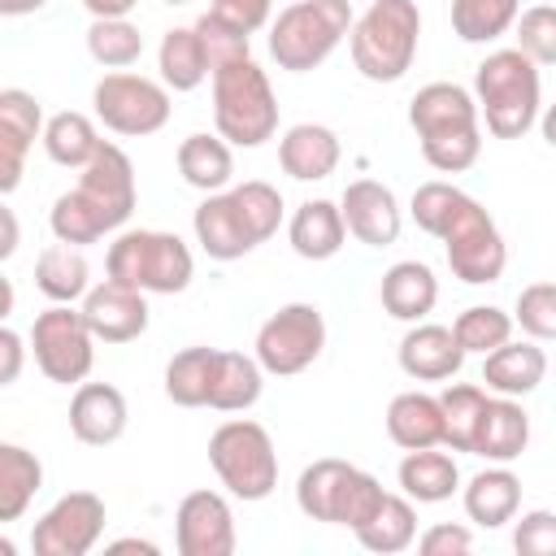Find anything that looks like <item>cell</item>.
<instances>
[{
    "label": "cell",
    "mask_w": 556,
    "mask_h": 556,
    "mask_svg": "<svg viewBox=\"0 0 556 556\" xmlns=\"http://www.w3.org/2000/svg\"><path fill=\"white\" fill-rule=\"evenodd\" d=\"M408 213L426 235H434L443 243L452 278H460L469 287L500 282V274L508 265V248H504L495 217L473 195H465L456 182L430 178L413 191Z\"/></svg>",
    "instance_id": "obj_1"
},
{
    "label": "cell",
    "mask_w": 556,
    "mask_h": 556,
    "mask_svg": "<svg viewBox=\"0 0 556 556\" xmlns=\"http://www.w3.org/2000/svg\"><path fill=\"white\" fill-rule=\"evenodd\" d=\"M135 213V165L117 143H104L83 169L70 191L52 200L48 226L61 243L87 248L113 230H122Z\"/></svg>",
    "instance_id": "obj_2"
},
{
    "label": "cell",
    "mask_w": 556,
    "mask_h": 556,
    "mask_svg": "<svg viewBox=\"0 0 556 556\" xmlns=\"http://www.w3.org/2000/svg\"><path fill=\"white\" fill-rule=\"evenodd\" d=\"M408 126L417 130L426 165L439 174H460L482 152V113L460 83H426L408 100Z\"/></svg>",
    "instance_id": "obj_3"
},
{
    "label": "cell",
    "mask_w": 556,
    "mask_h": 556,
    "mask_svg": "<svg viewBox=\"0 0 556 556\" xmlns=\"http://www.w3.org/2000/svg\"><path fill=\"white\" fill-rule=\"evenodd\" d=\"M473 100L495 139H521L543 113L539 65L521 48H495L473 70Z\"/></svg>",
    "instance_id": "obj_4"
},
{
    "label": "cell",
    "mask_w": 556,
    "mask_h": 556,
    "mask_svg": "<svg viewBox=\"0 0 556 556\" xmlns=\"http://www.w3.org/2000/svg\"><path fill=\"white\" fill-rule=\"evenodd\" d=\"M213 126L230 148H261L278 130V96L269 74L252 61H226L213 70Z\"/></svg>",
    "instance_id": "obj_5"
},
{
    "label": "cell",
    "mask_w": 556,
    "mask_h": 556,
    "mask_svg": "<svg viewBox=\"0 0 556 556\" xmlns=\"http://www.w3.org/2000/svg\"><path fill=\"white\" fill-rule=\"evenodd\" d=\"M421 39V9L417 0H374L348 35L352 65L369 83H400L413 70Z\"/></svg>",
    "instance_id": "obj_6"
},
{
    "label": "cell",
    "mask_w": 556,
    "mask_h": 556,
    "mask_svg": "<svg viewBox=\"0 0 556 556\" xmlns=\"http://www.w3.org/2000/svg\"><path fill=\"white\" fill-rule=\"evenodd\" d=\"M382 500H387L382 482L339 456H321V460L304 465L295 478V504L308 521L361 530L378 513Z\"/></svg>",
    "instance_id": "obj_7"
},
{
    "label": "cell",
    "mask_w": 556,
    "mask_h": 556,
    "mask_svg": "<svg viewBox=\"0 0 556 556\" xmlns=\"http://www.w3.org/2000/svg\"><path fill=\"white\" fill-rule=\"evenodd\" d=\"M352 0H295L269 22V56L278 70L308 74L352 35Z\"/></svg>",
    "instance_id": "obj_8"
},
{
    "label": "cell",
    "mask_w": 556,
    "mask_h": 556,
    "mask_svg": "<svg viewBox=\"0 0 556 556\" xmlns=\"http://www.w3.org/2000/svg\"><path fill=\"white\" fill-rule=\"evenodd\" d=\"M104 269L148 295H178L191 287L195 261L174 230H122L104 252Z\"/></svg>",
    "instance_id": "obj_9"
},
{
    "label": "cell",
    "mask_w": 556,
    "mask_h": 556,
    "mask_svg": "<svg viewBox=\"0 0 556 556\" xmlns=\"http://www.w3.org/2000/svg\"><path fill=\"white\" fill-rule=\"evenodd\" d=\"M208 465L235 500H269L278 486V452L261 421L230 417L208 434Z\"/></svg>",
    "instance_id": "obj_10"
},
{
    "label": "cell",
    "mask_w": 556,
    "mask_h": 556,
    "mask_svg": "<svg viewBox=\"0 0 556 556\" xmlns=\"http://www.w3.org/2000/svg\"><path fill=\"white\" fill-rule=\"evenodd\" d=\"M30 352H35V365L48 382L78 387L96 365V330L87 326L83 308L52 304L30 326Z\"/></svg>",
    "instance_id": "obj_11"
},
{
    "label": "cell",
    "mask_w": 556,
    "mask_h": 556,
    "mask_svg": "<svg viewBox=\"0 0 556 556\" xmlns=\"http://www.w3.org/2000/svg\"><path fill=\"white\" fill-rule=\"evenodd\" d=\"M91 104H96V117H100L104 130L130 135V139L156 135L169 122V109H174L165 83L143 78V74H130V70L104 74L96 83V91H91Z\"/></svg>",
    "instance_id": "obj_12"
},
{
    "label": "cell",
    "mask_w": 556,
    "mask_h": 556,
    "mask_svg": "<svg viewBox=\"0 0 556 556\" xmlns=\"http://www.w3.org/2000/svg\"><path fill=\"white\" fill-rule=\"evenodd\" d=\"M326 348V317L317 304H282L278 313H269L256 330V361L265 365V374L274 378H291V374H304Z\"/></svg>",
    "instance_id": "obj_13"
},
{
    "label": "cell",
    "mask_w": 556,
    "mask_h": 556,
    "mask_svg": "<svg viewBox=\"0 0 556 556\" xmlns=\"http://www.w3.org/2000/svg\"><path fill=\"white\" fill-rule=\"evenodd\" d=\"M104 500L96 491H65L30 530L35 556H87L104 534Z\"/></svg>",
    "instance_id": "obj_14"
},
{
    "label": "cell",
    "mask_w": 556,
    "mask_h": 556,
    "mask_svg": "<svg viewBox=\"0 0 556 556\" xmlns=\"http://www.w3.org/2000/svg\"><path fill=\"white\" fill-rule=\"evenodd\" d=\"M174 543L182 556H230L235 513L222 491H187L174 508Z\"/></svg>",
    "instance_id": "obj_15"
},
{
    "label": "cell",
    "mask_w": 556,
    "mask_h": 556,
    "mask_svg": "<svg viewBox=\"0 0 556 556\" xmlns=\"http://www.w3.org/2000/svg\"><path fill=\"white\" fill-rule=\"evenodd\" d=\"M339 208H343V222H348V235L361 239L365 248H391L404 230V213H400V200L387 182L378 178H356L343 187L339 195Z\"/></svg>",
    "instance_id": "obj_16"
},
{
    "label": "cell",
    "mask_w": 556,
    "mask_h": 556,
    "mask_svg": "<svg viewBox=\"0 0 556 556\" xmlns=\"http://www.w3.org/2000/svg\"><path fill=\"white\" fill-rule=\"evenodd\" d=\"M78 308H83L87 326L96 330V339H104V343H130L148 330V291L117 282V278L96 282Z\"/></svg>",
    "instance_id": "obj_17"
},
{
    "label": "cell",
    "mask_w": 556,
    "mask_h": 556,
    "mask_svg": "<svg viewBox=\"0 0 556 556\" xmlns=\"http://www.w3.org/2000/svg\"><path fill=\"white\" fill-rule=\"evenodd\" d=\"M43 139V109L30 91L4 87L0 91V191L9 195L22 182L30 143Z\"/></svg>",
    "instance_id": "obj_18"
},
{
    "label": "cell",
    "mask_w": 556,
    "mask_h": 556,
    "mask_svg": "<svg viewBox=\"0 0 556 556\" xmlns=\"http://www.w3.org/2000/svg\"><path fill=\"white\" fill-rule=\"evenodd\" d=\"M400 356V369L417 382H443V378H456L460 365H465V348L456 343L452 326H439V321H413L395 348Z\"/></svg>",
    "instance_id": "obj_19"
},
{
    "label": "cell",
    "mask_w": 556,
    "mask_h": 556,
    "mask_svg": "<svg viewBox=\"0 0 556 556\" xmlns=\"http://www.w3.org/2000/svg\"><path fill=\"white\" fill-rule=\"evenodd\" d=\"M130 408L113 382H78L70 400V434L87 447H109L126 434Z\"/></svg>",
    "instance_id": "obj_20"
},
{
    "label": "cell",
    "mask_w": 556,
    "mask_h": 556,
    "mask_svg": "<svg viewBox=\"0 0 556 556\" xmlns=\"http://www.w3.org/2000/svg\"><path fill=\"white\" fill-rule=\"evenodd\" d=\"M191 230H195V243L204 248V256H213V261H239L252 248H261L252 239V230H248V222H243V213H239L230 191L204 195L195 204V213H191Z\"/></svg>",
    "instance_id": "obj_21"
},
{
    "label": "cell",
    "mask_w": 556,
    "mask_h": 556,
    "mask_svg": "<svg viewBox=\"0 0 556 556\" xmlns=\"http://www.w3.org/2000/svg\"><path fill=\"white\" fill-rule=\"evenodd\" d=\"M339 156H343V143L321 122H295L278 139V165L295 182H321V178H330L339 169Z\"/></svg>",
    "instance_id": "obj_22"
},
{
    "label": "cell",
    "mask_w": 556,
    "mask_h": 556,
    "mask_svg": "<svg viewBox=\"0 0 556 556\" xmlns=\"http://www.w3.org/2000/svg\"><path fill=\"white\" fill-rule=\"evenodd\" d=\"M543 374H547V356H543L539 339H508V343H500L495 352L482 356V382H486L491 395L521 400V395L539 391Z\"/></svg>",
    "instance_id": "obj_23"
},
{
    "label": "cell",
    "mask_w": 556,
    "mask_h": 556,
    "mask_svg": "<svg viewBox=\"0 0 556 556\" xmlns=\"http://www.w3.org/2000/svg\"><path fill=\"white\" fill-rule=\"evenodd\" d=\"M460 500H465V517H469L473 526L500 530V526H508V521L517 517V508H521V478H517L508 465H486V469H478V473L465 482Z\"/></svg>",
    "instance_id": "obj_24"
},
{
    "label": "cell",
    "mask_w": 556,
    "mask_h": 556,
    "mask_svg": "<svg viewBox=\"0 0 556 556\" xmlns=\"http://www.w3.org/2000/svg\"><path fill=\"white\" fill-rule=\"evenodd\" d=\"M378 300L395 321H426V313L439 304V278L426 261H395L378 282Z\"/></svg>",
    "instance_id": "obj_25"
},
{
    "label": "cell",
    "mask_w": 556,
    "mask_h": 556,
    "mask_svg": "<svg viewBox=\"0 0 556 556\" xmlns=\"http://www.w3.org/2000/svg\"><path fill=\"white\" fill-rule=\"evenodd\" d=\"M287 239H291V252L304 256V261H330L343 239H348V222H343V208L334 200H304L291 222H287Z\"/></svg>",
    "instance_id": "obj_26"
},
{
    "label": "cell",
    "mask_w": 556,
    "mask_h": 556,
    "mask_svg": "<svg viewBox=\"0 0 556 556\" xmlns=\"http://www.w3.org/2000/svg\"><path fill=\"white\" fill-rule=\"evenodd\" d=\"M526 443H530V413L513 395H491L486 417L478 426L473 456H482L491 465H513L526 452Z\"/></svg>",
    "instance_id": "obj_27"
},
{
    "label": "cell",
    "mask_w": 556,
    "mask_h": 556,
    "mask_svg": "<svg viewBox=\"0 0 556 556\" xmlns=\"http://www.w3.org/2000/svg\"><path fill=\"white\" fill-rule=\"evenodd\" d=\"M261 391H265V365L256 361V352L243 356V352L217 348L213 378H208V408H217V413H243V408H252L261 400Z\"/></svg>",
    "instance_id": "obj_28"
},
{
    "label": "cell",
    "mask_w": 556,
    "mask_h": 556,
    "mask_svg": "<svg viewBox=\"0 0 556 556\" xmlns=\"http://www.w3.org/2000/svg\"><path fill=\"white\" fill-rule=\"evenodd\" d=\"M387 434L395 447L417 452V447H443V404L439 395L426 391H400L387 404Z\"/></svg>",
    "instance_id": "obj_29"
},
{
    "label": "cell",
    "mask_w": 556,
    "mask_h": 556,
    "mask_svg": "<svg viewBox=\"0 0 556 556\" xmlns=\"http://www.w3.org/2000/svg\"><path fill=\"white\" fill-rule=\"evenodd\" d=\"M395 482L400 491L413 500V504H443L456 495L460 486V469L447 452L439 447H417V452H404L400 469H395Z\"/></svg>",
    "instance_id": "obj_30"
},
{
    "label": "cell",
    "mask_w": 556,
    "mask_h": 556,
    "mask_svg": "<svg viewBox=\"0 0 556 556\" xmlns=\"http://www.w3.org/2000/svg\"><path fill=\"white\" fill-rule=\"evenodd\" d=\"M178 174H182L187 187H195L204 195L226 191L230 178H235V152H230V143L222 135L195 130V135H187L178 143Z\"/></svg>",
    "instance_id": "obj_31"
},
{
    "label": "cell",
    "mask_w": 556,
    "mask_h": 556,
    "mask_svg": "<svg viewBox=\"0 0 556 556\" xmlns=\"http://www.w3.org/2000/svg\"><path fill=\"white\" fill-rule=\"evenodd\" d=\"M35 287L52 300V304H74L91 291V265L83 256V248L74 243H48L35 261Z\"/></svg>",
    "instance_id": "obj_32"
},
{
    "label": "cell",
    "mask_w": 556,
    "mask_h": 556,
    "mask_svg": "<svg viewBox=\"0 0 556 556\" xmlns=\"http://www.w3.org/2000/svg\"><path fill=\"white\" fill-rule=\"evenodd\" d=\"M156 70H161V83L169 91H195L213 74L204 43H200V30L195 26H169L161 35V48H156Z\"/></svg>",
    "instance_id": "obj_33"
},
{
    "label": "cell",
    "mask_w": 556,
    "mask_h": 556,
    "mask_svg": "<svg viewBox=\"0 0 556 556\" xmlns=\"http://www.w3.org/2000/svg\"><path fill=\"white\" fill-rule=\"evenodd\" d=\"M39 143H43L48 161L61 165V169H83V165L104 148L96 122H91L87 113H74V109L52 113V117L43 122V139H39Z\"/></svg>",
    "instance_id": "obj_34"
},
{
    "label": "cell",
    "mask_w": 556,
    "mask_h": 556,
    "mask_svg": "<svg viewBox=\"0 0 556 556\" xmlns=\"http://www.w3.org/2000/svg\"><path fill=\"white\" fill-rule=\"evenodd\" d=\"M352 534L361 539V547H369L378 556H395V552H404V547L417 543V508H413V500L404 491L400 495L387 491V500L378 504V513L361 530H352Z\"/></svg>",
    "instance_id": "obj_35"
},
{
    "label": "cell",
    "mask_w": 556,
    "mask_h": 556,
    "mask_svg": "<svg viewBox=\"0 0 556 556\" xmlns=\"http://www.w3.org/2000/svg\"><path fill=\"white\" fill-rule=\"evenodd\" d=\"M43 486V465L35 452H26L22 443H0V521H17L35 491Z\"/></svg>",
    "instance_id": "obj_36"
},
{
    "label": "cell",
    "mask_w": 556,
    "mask_h": 556,
    "mask_svg": "<svg viewBox=\"0 0 556 556\" xmlns=\"http://www.w3.org/2000/svg\"><path fill=\"white\" fill-rule=\"evenodd\" d=\"M486 387L478 382H452L443 387L439 404H443V447L452 452H473L478 443V426L486 417Z\"/></svg>",
    "instance_id": "obj_37"
},
{
    "label": "cell",
    "mask_w": 556,
    "mask_h": 556,
    "mask_svg": "<svg viewBox=\"0 0 556 556\" xmlns=\"http://www.w3.org/2000/svg\"><path fill=\"white\" fill-rule=\"evenodd\" d=\"M213 356L217 348H182L165 365V395L178 408H208V378H213Z\"/></svg>",
    "instance_id": "obj_38"
},
{
    "label": "cell",
    "mask_w": 556,
    "mask_h": 556,
    "mask_svg": "<svg viewBox=\"0 0 556 556\" xmlns=\"http://www.w3.org/2000/svg\"><path fill=\"white\" fill-rule=\"evenodd\" d=\"M521 0H452V30L465 43H495L517 26Z\"/></svg>",
    "instance_id": "obj_39"
},
{
    "label": "cell",
    "mask_w": 556,
    "mask_h": 556,
    "mask_svg": "<svg viewBox=\"0 0 556 556\" xmlns=\"http://www.w3.org/2000/svg\"><path fill=\"white\" fill-rule=\"evenodd\" d=\"M87 52L104 70H126L143 56V35L130 17H91L87 26Z\"/></svg>",
    "instance_id": "obj_40"
},
{
    "label": "cell",
    "mask_w": 556,
    "mask_h": 556,
    "mask_svg": "<svg viewBox=\"0 0 556 556\" xmlns=\"http://www.w3.org/2000/svg\"><path fill=\"white\" fill-rule=\"evenodd\" d=\"M513 330H517L513 313H504V308H495V304H469V308L452 321L456 343H460L465 352H482V356L495 352L500 343H508Z\"/></svg>",
    "instance_id": "obj_41"
},
{
    "label": "cell",
    "mask_w": 556,
    "mask_h": 556,
    "mask_svg": "<svg viewBox=\"0 0 556 556\" xmlns=\"http://www.w3.org/2000/svg\"><path fill=\"white\" fill-rule=\"evenodd\" d=\"M230 195H235V204H239V213H243V222H248V230H252L256 243H265L269 235H278V226H282V191L274 182L248 178V182L230 187Z\"/></svg>",
    "instance_id": "obj_42"
},
{
    "label": "cell",
    "mask_w": 556,
    "mask_h": 556,
    "mask_svg": "<svg viewBox=\"0 0 556 556\" xmlns=\"http://www.w3.org/2000/svg\"><path fill=\"white\" fill-rule=\"evenodd\" d=\"M513 48H521L534 65H556V4H530L517 13Z\"/></svg>",
    "instance_id": "obj_43"
},
{
    "label": "cell",
    "mask_w": 556,
    "mask_h": 556,
    "mask_svg": "<svg viewBox=\"0 0 556 556\" xmlns=\"http://www.w3.org/2000/svg\"><path fill=\"white\" fill-rule=\"evenodd\" d=\"M513 321L521 326L526 339H556V282H530L521 287L517 304H513Z\"/></svg>",
    "instance_id": "obj_44"
},
{
    "label": "cell",
    "mask_w": 556,
    "mask_h": 556,
    "mask_svg": "<svg viewBox=\"0 0 556 556\" xmlns=\"http://www.w3.org/2000/svg\"><path fill=\"white\" fill-rule=\"evenodd\" d=\"M195 30H200V43H204V56H208V70H217V65H226V61H239V56H252V35H243V30H235L230 22H222L217 13H200L195 22H191ZM213 78V74H208Z\"/></svg>",
    "instance_id": "obj_45"
},
{
    "label": "cell",
    "mask_w": 556,
    "mask_h": 556,
    "mask_svg": "<svg viewBox=\"0 0 556 556\" xmlns=\"http://www.w3.org/2000/svg\"><path fill=\"white\" fill-rule=\"evenodd\" d=\"M513 547L521 556H556V513L547 508L521 513V521L513 526Z\"/></svg>",
    "instance_id": "obj_46"
},
{
    "label": "cell",
    "mask_w": 556,
    "mask_h": 556,
    "mask_svg": "<svg viewBox=\"0 0 556 556\" xmlns=\"http://www.w3.org/2000/svg\"><path fill=\"white\" fill-rule=\"evenodd\" d=\"M208 13H217L222 22H230L243 35H256L269 22L274 0H208Z\"/></svg>",
    "instance_id": "obj_47"
},
{
    "label": "cell",
    "mask_w": 556,
    "mask_h": 556,
    "mask_svg": "<svg viewBox=\"0 0 556 556\" xmlns=\"http://www.w3.org/2000/svg\"><path fill=\"white\" fill-rule=\"evenodd\" d=\"M417 547H421V556H465L473 547V534L460 521H439L417 539Z\"/></svg>",
    "instance_id": "obj_48"
},
{
    "label": "cell",
    "mask_w": 556,
    "mask_h": 556,
    "mask_svg": "<svg viewBox=\"0 0 556 556\" xmlns=\"http://www.w3.org/2000/svg\"><path fill=\"white\" fill-rule=\"evenodd\" d=\"M22 356H26L22 334H17L13 326H4V330H0V387L17 382V374H22Z\"/></svg>",
    "instance_id": "obj_49"
},
{
    "label": "cell",
    "mask_w": 556,
    "mask_h": 556,
    "mask_svg": "<svg viewBox=\"0 0 556 556\" xmlns=\"http://www.w3.org/2000/svg\"><path fill=\"white\" fill-rule=\"evenodd\" d=\"M135 4H139V0H83V9H87L91 17H130Z\"/></svg>",
    "instance_id": "obj_50"
},
{
    "label": "cell",
    "mask_w": 556,
    "mask_h": 556,
    "mask_svg": "<svg viewBox=\"0 0 556 556\" xmlns=\"http://www.w3.org/2000/svg\"><path fill=\"white\" fill-rule=\"evenodd\" d=\"M0 222H4V239H0V261H9L17 252V213L4 204L0 208Z\"/></svg>",
    "instance_id": "obj_51"
},
{
    "label": "cell",
    "mask_w": 556,
    "mask_h": 556,
    "mask_svg": "<svg viewBox=\"0 0 556 556\" xmlns=\"http://www.w3.org/2000/svg\"><path fill=\"white\" fill-rule=\"evenodd\" d=\"M109 552H148V556H156L161 547H156L152 539H135V534H130V539H113Z\"/></svg>",
    "instance_id": "obj_52"
},
{
    "label": "cell",
    "mask_w": 556,
    "mask_h": 556,
    "mask_svg": "<svg viewBox=\"0 0 556 556\" xmlns=\"http://www.w3.org/2000/svg\"><path fill=\"white\" fill-rule=\"evenodd\" d=\"M48 0H0V13L4 17H26V13H39Z\"/></svg>",
    "instance_id": "obj_53"
},
{
    "label": "cell",
    "mask_w": 556,
    "mask_h": 556,
    "mask_svg": "<svg viewBox=\"0 0 556 556\" xmlns=\"http://www.w3.org/2000/svg\"><path fill=\"white\" fill-rule=\"evenodd\" d=\"M539 130H543V139L556 148V100H552V104L539 113Z\"/></svg>",
    "instance_id": "obj_54"
},
{
    "label": "cell",
    "mask_w": 556,
    "mask_h": 556,
    "mask_svg": "<svg viewBox=\"0 0 556 556\" xmlns=\"http://www.w3.org/2000/svg\"><path fill=\"white\" fill-rule=\"evenodd\" d=\"M161 4H174L178 9V4H191V0H161Z\"/></svg>",
    "instance_id": "obj_55"
},
{
    "label": "cell",
    "mask_w": 556,
    "mask_h": 556,
    "mask_svg": "<svg viewBox=\"0 0 556 556\" xmlns=\"http://www.w3.org/2000/svg\"><path fill=\"white\" fill-rule=\"evenodd\" d=\"M539 4H556V0H539Z\"/></svg>",
    "instance_id": "obj_56"
}]
</instances>
